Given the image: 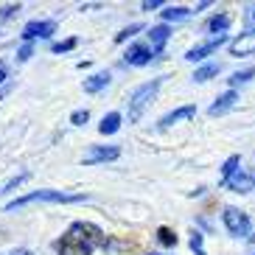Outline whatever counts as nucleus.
Instances as JSON below:
<instances>
[{
    "mask_svg": "<svg viewBox=\"0 0 255 255\" xmlns=\"http://www.w3.org/2000/svg\"><path fill=\"white\" fill-rule=\"evenodd\" d=\"M157 90H160V79H151L149 84H143V87H137L132 93V98H129V124L140 121L143 110L151 104V98L157 96Z\"/></svg>",
    "mask_w": 255,
    "mask_h": 255,
    "instance_id": "nucleus-3",
    "label": "nucleus"
},
{
    "mask_svg": "<svg viewBox=\"0 0 255 255\" xmlns=\"http://www.w3.org/2000/svg\"><path fill=\"white\" fill-rule=\"evenodd\" d=\"M253 76H255V68H244V70L230 76V84H244L247 79H253Z\"/></svg>",
    "mask_w": 255,
    "mask_h": 255,
    "instance_id": "nucleus-22",
    "label": "nucleus"
},
{
    "mask_svg": "<svg viewBox=\"0 0 255 255\" xmlns=\"http://www.w3.org/2000/svg\"><path fill=\"white\" fill-rule=\"evenodd\" d=\"M121 157V146H90V151L82 157L84 165H96V163H110V160Z\"/></svg>",
    "mask_w": 255,
    "mask_h": 255,
    "instance_id": "nucleus-6",
    "label": "nucleus"
},
{
    "mask_svg": "<svg viewBox=\"0 0 255 255\" xmlns=\"http://www.w3.org/2000/svg\"><path fill=\"white\" fill-rule=\"evenodd\" d=\"M227 42V34H216V37H210V39H205V42H199V45H194L191 51L185 53V59L188 62H202L205 56H210V53H216L219 48Z\"/></svg>",
    "mask_w": 255,
    "mask_h": 255,
    "instance_id": "nucleus-5",
    "label": "nucleus"
},
{
    "mask_svg": "<svg viewBox=\"0 0 255 255\" xmlns=\"http://www.w3.org/2000/svg\"><path fill=\"white\" fill-rule=\"evenodd\" d=\"M8 79V70H6V65H3V62H0V84L6 82Z\"/></svg>",
    "mask_w": 255,
    "mask_h": 255,
    "instance_id": "nucleus-29",
    "label": "nucleus"
},
{
    "mask_svg": "<svg viewBox=\"0 0 255 255\" xmlns=\"http://www.w3.org/2000/svg\"><path fill=\"white\" fill-rule=\"evenodd\" d=\"M87 196L84 194H65V191H34V194H25V196H17L6 205V210H17V208H25V205H34V202H53V205H68V202H84Z\"/></svg>",
    "mask_w": 255,
    "mask_h": 255,
    "instance_id": "nucleus-2",
    "label": "nucleus"
},
{
    "mask_svg": "<svg viewBox=\"0 0 255 255\" xmlns=\"http://www.w3.org/2000/svg\"><path fill=\"white\" fill-rule=\"evenodd\" d=\"M98 247H110L104 230L90 222H73L68 233L56 241V255H93Z\"/></svg>",
    "mask_w": 255,
    "mask_h": 255,
    "instance_id": "nucleus-1",
    "label": "nucleus"
},
{
    "mask_svg": "<svg viewBox=\"0 0 255 255\" xmlns=\"http://www.w3.org/2000/svg\"><path fill=\"white\" fill-rule=\"evenodd\" d=\"M151 255H157V253H151Z\"/></svg>",
    "mask_w": 255,
    "mask_h": 255,
    "instance_id": "nucleus-31",
    "label": "nucleus"
},
{
    "mask_svg": "<svg viewBox=\"0 0 255 255\" xmlns=\"http://www.w3.org/2000/svg\"><path fill=\"white\" fill-rule=\"evenodd\" d=\"M202 241H205L202 233H191V250H194L196 255H208V253H205V247H202Z\"/></svg>",
    "mask_w": 255,
    "mask_h": 255,
    "instance_id": "nucleus-23",
    "label": "nucleus"
},
{
    "mask_svg": "<svg viewBox=\"0 0 255 255\" xmlns=\"http://www.w3.org/2000/svg\"><path fill=\"white\" fill-rule=\"evenodd\" d=\"M188 14H191V11H188L185 6H171V8H165V11H163V20H165V23H171V20L177 23V20H185Z\"/></svg>",
    "mask_w": 255,
    "mask_h": 255,
    "instance_id": "nucleus-18",
    "label": "nucleus"
},
{
    "mask_svg": "<svg viewBox=\"0 0 255 255\" xmlns=\"http://www.w3.org/2000/svg\"><path fill=\"white\" fill-rule=\"evenodd\" d=\"M239 163H241V157L239 154H233V157H227V163L222 165V180H219V185H227V182L239 174Z\"/></svg>",
    "mask_w": 255,
    "mask_h": 255,
    "instance_id": "nucleus-15",
    "label": "nucleus"
},
{
    "mask_svg": "<svg viewBox=\"0 0 255 255\" xmlns=\"http://www.w3.org/2000/svg\"><path fill=\"white\" fill-rule=\"evenodd\" d=\"M14 255H31V253H28V250H20V253H14Z\"/></svg>",
    "mask_w": 255,
    "mask_h": 255,
    "instance_id": "nucleus-30",
    "label": "nucleus"
},
{
    "mask_svg": "<svg viewBox=\"0 0 255 255\" xmlns=\"http://www.w3.org/2000/svg\"><path fill=\"white\" fill-rule=\"evenodd\" d=\"M73 48H76V39L70 37V39H65V42H53L51 51L53 53H68V51H73Z\"/></svg>",
    "mask_w": 255,
    "mask_h": 255,
    "instance_id": "nucleus-24",
    "label": "nucleus"
},
{
    "mask_svg": "<svg viewBox=\"0 0 255 255\" xmlns=\"http://www.w3.org/2000/svg\"><path fill=\"white\" fill-rule=\"evenodd\" d=\"M163 6V0H146L143 3V11H151V8H160Z\"/></svg>",
    "mask_w": 255,
    "mask_h": 255,
    "instance_id": "nucleus-27",
    "label": "nucleus"
},
{
    "mask_svg": "<svg viewBox=\"0 0 255 255\" xmlns=\"http://www.w3.org/2000/svg\"><path fill=\"white\" fill-rule=\"evenodd\" d=\"M253 17H255V11H253Z\"/></svg>",
    "mask_w": 255,
    "mask_h": 255,
    "instance_id": "nucleus-32",
    "label": "nucleus"
},
{
    "mask_svg": "<svg viewBox=\"0 0 255 255\" xmlns=\"http://www.w3.org/2000/svg\"><path fill=\"white\" fill-rule=\"evenodd\" d=\"M31 53H34V45H31V42H25V45L20 48V51H17V59H20V62H25V59L31 56Z\"/></svg>",
    "mask_w": 255,
    "mask_h": 255,
    "instance_id": "nucleus-26",
    "label": "nucleus"
},
{
    "mask_svg": "<svg viewBox=\"0 0 255 255\" xmlns=\"http://www.w3.org/2000/svg\"><path fill=\"white\" fill-rule=\"evenodd\" d=\"M230 53L233 56H250V53H255V31H247V34H241L239 39H233Z\"/></svg>",
    "mask_w": 255,
    "mask_h": 255,
    "instance_id": "nucleus-10",
    "label": "nucleus"
},
{
    "mask_svg": "<svg viewBox=\"0 0 255 255\" xmlns=\"http://www.w3.org/2000/svg\"><path fill=\"white\" fill-rule=\"evenodd\" d=\"M236 101H239V93H236V90H227L225 96L216 98V104H210L208 113H210V115H225L227 110H233V107H236Z\"/></svg>",
    "mask_w": 255,
    "mask_h": 255,
    "instance_id": "nucleus-12",
    "label": "nucleus"
},
{
    "mask_svg": "<svg viewBox=\"0 0 255 255\" xmlns=\"http://www.w3.org/2000/svg\"><path fill=\"white\" fill-rule=\"evenodd\" d=\"M14 11H20V6H6V8H3V17H11Z\"/></svg>",
    "mask_w": 255,
    "mask_h": 255,
    "instance_id": "nucleus-28",
    "label": "nucleus"
},
{
    "mask_svg": "<svg viewBox=\"0 0 255 255\" xmlns=\"http://www.w3.org/2000/svg\"><path fill=\"white\" fill-rule=\"evenodd\" d=\"M87 121H90V113H87V110H76V113L70 115V124H73V127H84Z\"/></svg>",
    "mask_w": 255,
    "mask_h": 255,
    "instance_id": "nucleus-25",
    "label": "nucleus"
},
{
    "mask_svg": "<svg viewBox=\"0 0 255 255\" xmlns=\"http://www.w3.org/2000/svg\"><path fill=\"white\" fill-rule=\"evenodd\" d=\"M168 34H171V28H168V25H154V28L149 31V39H151V51H154V56H157V53L165 48V42H168Z\"/></svg>",
    "mask_w": 255,
    "mask_h": 255,
    "instance_id": "nucleus-13",
    "label": "nucleus"
},
{
    "mask_svg": "<svg viewBox=\"0 0 255 255\" xmlns=\"http://www.w3.org/2000/svg\"><path fill=\"white\" fill-rule=\"evenodd\" d=\"M56 31V23L53 20H31L23 28V39L25 42H34V39H48Z\"/></svg>",
    "mask_w": 255,
    "mask_h": 255,
    "instance_id": "nucleus-7",
    "label": "nucleus"
},
{
    "mask_svg": "<svg viewBox=\"0 0 255 255\" xmlns=\"http://www.w3.org/2000/svg\"><path fill=\"white\" fill-rule=\"evenodd\" d=\"M194 115H196V107L194 104H185V107H180V110H174V113L163 115V118H160V129H168V127H174L177 121L194 118Z\"/></svg>",
    "mask_w": 255,
    "mask_h": 255,
    "instance_id": "nucleus-11",
    "label": "nucleus"
},
{
    "mask_svg": "<svg viewBox=\"0 0 255 255\" xmlns=\"http://www.w3.org/2000/svg\"><path fill=\"white\" fill-rule=\"evenodd\" d=\"M137 31H143V25H140V23H132L129 28H124L121 34H115V42H127L129 37H135Z\"/></svg>",
    "mask_w": 255,
    "mask_h": 255,
    "instance_id": "nucleus-21",
    "label": "nucleus"
},
{
    "mask_svg": "<svg viewBox=\"0 0 255 255\" xmlns=\"http://www.w3.org/2000/svg\"><path fill=\"white\" fill-rule=\"evenodd\" d=\"M222 222H225V227H227V233L230 236H236V239H241V236H247L250 233V219H247V213H241L239 208H225V213H222Z\"/></svg>",
    "mask_w": 255,
    "mask_h": 255,
    "instance_id": "nucleus-4",
    "label": "nucleus"
},
{
    "mask_svg": "<svg viewBox=\"0 0 255 255\" xmlns=\"http://www.w3.org/2000/svg\"><path fill=\"white\" fill-rule=\"evenodd\" d=\"M227 188L236 191V194H247V191H253L255 188V168H250V171H241L239 168V174L227 182Z\"/></svg>",
    "mask_w": 255,
    "mask_h": 255,
    "instance_id": "nucleus-9",
    "label": "nucleus"
},
{
    "mask_svg": "<svg viewBox=\"0 0 255 255\" xmlns=\"http://www.w3.org/2000/svg\"><path fill=\"white\" fill-rule=\"evenodd\" d=\"M208 28H210V31H216V34H225V31L230 28V17H227V14L210 17V20H208Z\"/></svg>",
    "mask_w": 255,
    "mask_h": 255,
    "instance_id": "nucleus-17",
    "label": "nucleus"
},
{
    "mask_svg": "<svg viewBox=\"0 0 255 255\" xmlns=\"http://www.w3.org/2000/svg\"><path fill=\"white\" fill-rule=\"evenodd\" d=\"M107 84H110V73L107 70L93 73L90 79H84V93H98V90H104Z\"/></svg>",
    "mask_w": 255,
    "mask_h": 255,
    "instance_id": "nucleus-14",
    "label": "nucleus"
},
{
    "mask_svg": "<svg viewBox=\"0 0 255 255\" xmlns=\"http://www.w3.org/2000/svg\"><path fill=\"white\" fill-rule=\"evenodd\" d=\"M157 239H160V244H165V247H174V244H177V236H174V230H168V227H160Z\"/></svg>",
    "mask_w": 255,
    "mask_h": 255,
    "instance_id": "nucleus-20",
    "label": "nucleus"
},
{
    "mask_svg": "<svg viewBox=\"0 0 255 255\" xmlns=\"http://www.w3.org/2000/svg\"><path fill=\"white\" fill-rule=\"evenodd\" d=\"M154 51L151 45H132L127 53H124V65H132V68H140V65H149Z\"/></svg>",
    "mask_w": 255,
    "mask_h": 255,
    "instance_id": "nucleus-8",
    "label": "nucleus"
},
{
    "mask_svg": "<svg viewBox=\"0 0 255 255\" xmlns=\"http://www.w3.org/2000/svg\"><path fill=\"white\" fill-rule=\"evenodd\" d=\"M118 129H121V113L104 115V121L98 124V132H101V135H115Z\"/></svg>",
    "mask_w": 255,
    "mask_h": 255,
    "instance_id": "nucleus-16",
    "label": "nucleus"
},
{
    "mask_svg": "<svg viewBox=\"0 0 255 255\" xmlns=\"http://www.w3.org/2000/svg\"><path fill=\"white\" fill-rule=\"evenodd\" d=\"M219 73V65L216 62H210V65H202V68L194 73V82H208V79H213V76Z\"/></svg>",
    "mask_w": 255,
    "mask_h": 255,
    "instance_id": "nucleus-19",
    "label": "nucleus"
}]
</instances>
